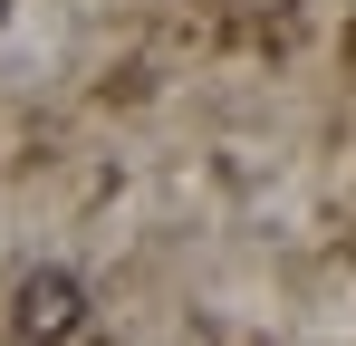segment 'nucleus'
Returning a JSON list of instances; mask_svg holds the SVG:
<instances>
[{
	"label": "nucleus",
	"mask_w": 356,
	"mask_h": 346,
	"mask_svg": "<svg viewBox=\"0 0 356 346\" xmlns=\"http://www.w3.org/2000/svg\"><path fill=\"white\" fill-rule=\"evenodd\" d=\"M77 318H87V288H77V270H29V279L10 288V327H19L29 346L77 337Z\"/></svg>",
	"instance_id": "f257e3e1"
}]
</instances>
